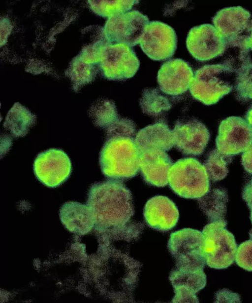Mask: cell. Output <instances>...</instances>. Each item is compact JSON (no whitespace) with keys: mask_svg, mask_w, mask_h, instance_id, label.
Returning <instances> with one entry per match:
<instances>
[{"mask_svg":"<svg viewBox=\"0 0 252 303\" xmlns=\"http://www.w3.org/2000/svg\"><path fill=\"white\" fill-rule=\"evenodd\" d=\"M87 205L98 229L115 239L133 240L143 230L141 223L131 221L134 213L132 194L121 181L108 179L93 184Z\"/></svg>","mask_w":252,"mask_h":303,"instance_id":"6da1fadb","label":"cell"},{"mask_svg":"<svg viewBox=\"0 0 252 303\" xmlns=\"http://www.w3.org/2000/svg\"><path fill=\"white\" fill-rule=\"evenodd\" d=\"M140 152L133 136H106L99 153L102 173L109 179L123 181L135 176L139 170Z\"/></svg>","mask_w":252,"mask_h":303,"instance_id":"7a4b0ae2","label":"cell"},{"mask_svg":"<svg viewBox=\"0 0 252 303\" xmlns=\"http://www.w3.org/2000/svg\"><path fill=\"white\" fill-rule=\"evenodd\" d=\"M234 73L232 67L224 62L205 65L194 74L190 92L194 98L206 105L215 104L233 88Z\"/></svg>","mask_w":252,"mask_h":303,"instance_id":"3957f363","label":"cell"},{"mask_svg":"<svg viewBox=\"0 0 252 303\" xmlns=\"http://www.w3.org/2000/svg\"><path fill=\"white\" fill-rule=\"evenodd\" d=\"M168 184L178 196L189 199H198L210 189L206 170L196 159L187 157L177 160L168 174Z\"/></svg>","mask_w":252,"mask_h":303,"instance_id":"277c9868","label":"cell"},{"mask_svg":"<svg viewBox=\"0 0 252 303\" xmlns=\"http://www.w3.org/2000/svg\"><path fill=\"white\" fill-rule=\"evenodd\" d=\"M226 226V220L217 221L207 224L202 230L206 264L211 268H226L235 261L237 245Z\"/></svg>","mask_w":252,"mask_h":303,"instance_id":"5b68a950","label":"cell"},{"mask_svg":"<svg viewBox=\"0 0 252 303\" xmlns=\"http://www.w3.org/2000/svg\"><path fill=\"white\" fill-rule=\"evenodd\" d=\"M214 27L229 48L249 51L248 41L252 32L250 12L240 6L225 7L218 11L212 18Z\"/></svg>","mask_w":252,"mask_h":303,"instance_id":"8992f818","label":"cell"},{"mask_svg":"<svg viewBox=\"0 0 252 303\" xmlns=\"http://www.w3.org/2000/svg\"><path fill=\"white\" fill-rule=\"evenodd\" d=\"M204 238L202 232L185 228L172 233L167 247L175 261V266L204 269Z\"/></svg>","mask_w":252,"mask_h":303,"instance_id":"52a82bcc","label":"cell"},{"mask_svg":"<svg viewBox=\"0 0 252 303\" xmlns=\"http://www.w3.org/2000/svg\"><path fill=\"white\" fill-rule=\"evenodd\" d=\"M100 60L104 76L113 80L123 81L132 77L140 65L134 51L123 43H108L104 46Z\"/></svg>","mask_w":252,"mask_h":303,"instance_id":"ba28073f","label":"cell"},{"mask_svg":"<svg viewBox=\"0 0 252 303\" xmlns=\"http://www.w3.org/2000/svg\"><path fill=\"white\" fill-rule=\"evenodd\" d=\"M149 23L147 15L133 10L109 18L104 32L109 43H123L132 47L139 43Z\"/></svg>","mask_w":252,"mask_h":303,"instance_id":"9c48e42d","label":"cell"},{"mask_svg":"<svg viewBox=\"0 0 252 303\" xmlns=\"http://www.w3.org/2000/svg\"><path fill=\"white\" fill-rule=\"evenodd\" d=\"M33 168L38 180L49 188L63 183L72 171L70 158L59 149H50L39 153L34 161Z\"/></svg>","mask_w":252,"mask_h":303,"instance_id":"30bf717a","label":"cell"},{"mask_svg":"<svg viewBox=\"0 0 252 303\" xmlns=\"http://www.w3.org/2000/svg\"><path fill=\"white\" fill-rule=\"evenodd\" d=\"M177 38L174 29L158 21L149 22L145 27L139 44L145 54L155 61H162L173 56Z\"/></svg>","mask_w":252,"mask_h":303,"instance_id":"8fae6325","label":"cell"},{"mask_svg":"<svg viewBox=\"0 0 252 303\" xmlns=\"http://www.w3.org/2000/svg\"><path fill=\"white\" fill-rule=\"evenodd\" d=\"M186 46L191 56L201 62L222 55L228 48L221 35L210 24L192 27L188 34Z\"/></svg>","mask_w":252,"mask_h":303,"instance_id":"7c38bea8","label":"cell"},{"mask_svg":"<svg viewBox=\"0 0 252 303\" xmlns=\"http://www.w3.org/2000/svg\"><path fill=\"white\" fill-rule=\"evenodd\" d=\"M252 144V128L244 118L232 116L220 123L216 140L217 149L227 155L245 152Z\"/></svg>","mask_w":252,"mask_h":303,"instance_id":"4fadbf2b","label":"cell"},{"mask_svg":"<svg viewBox=\"0 0 252 303\" xmlns=\"http://www.w3.org/2000/svg\"><path fill=\"white\" fill-rule=\"evenodd\" d=\"M174 146L186 155L198 156L204 151L210 138L205 125L199 120H178L172 130Z\"/></svg>","mask_w":252,"mask_h":303,"instance_id":"5bb4252c","label":"cell"},{"mask_svg":"<svg viewBox=\"0 0 252 303\" xmlns=\"http://www.w3.org/2000/svg\"><path fill=\"white\" fill-rule=\"evenodd\" d=\"M173 287L172 303H198L196 293L206 285L203 269L175 266L169 276Z\"/></svg>","mask_w":252,"mask_h":303,"instance_id":"9a60e30c","label":"cell"},{"mask_svg":"<svg viewBox=\"0 0 252 303\" xmlns=\"http://www.w3.org/2000/svg\"><path fill=\"white\" fill-rule=\"evenodd\" d=\"M194 74L188 62L179 58L164 63L158 71L157 81L165 94L178 96L189 88Z\"/></svg>","mask_w":252,"mask_h":303,"instance_id":"2e32d148","label":"cell"},{"mask_svg":"<svg viewBox=\"0 0 252 303\" xmlns=\"http://www.w3.org/2000/svg\"><path fill=\"white\" fill-rule=\"evenodd\" d=\"M144 217L150 227L160 231H167L177 224L179 213L175 204L169 198L156 195L145 204Z\"/></svg>","mask_w":252,"mask_h":303,"instance_id":"e0dca14e","label":"cell"},{"mask_svg":"<svg viewBox=\"0 0 252 303\" xmlns=\"http://www.w3.org/2000/svg\"><path fill=\"white\" fill-rule=\"evenodd\" d=\"M173 164L171 158L165 152L149 150L140 152L139 170L144 181L151 186H166L169 172Z\"/></svg>","mask_w":252,"mask_h":303,"instance_id":"ac0fdd59","label":"cell"},{"mask_svg":"<svg viewBox=\"0 0 252 303\" xmlns=\"http://www.w3.org/2000/svg\"><path fill=\"white\" fill-rule=\"evenodd\" d=\"M135 142L139 152L149 150L169 151L174 146L172 130L167 123L160 121L140 129Z\"/></svg>","mask_w":252,"mask_h":303,"instance_id":"d6986e66","label":"cell"},{"mask_svg":"<svg viewBox=\"0 0 252 303\" xmlns=\"http://www.w3.org/2000/svg\"><path fill=\"white\" fill-rule=\"evenodd\" d=\"M60 217L67 229L77 234L88 233L95 224L93 213L89 206L78 202L65 203L60 209Z\"/></svg>","mask_w":252,"mask_h":303,"instance_id":"ffe728a7","label":"cell"},{"mask_svg":"<svg viewBox=\"0 0 252 303\" xmlns=\"http://www.w3.org/2000/svg\"><path fill=\"white\" fill-rule=\"evenodd\" d=\"M197 200L200 210L210 223L225 220L228 198L225 189L219 187L210 189Z\"/></svg>","mask_w":252,"mask_h":303,"instance_id":"44dd1931","label":"cell"},{"mask_svg":"<svg viewBox=\"0 0 252 303\" xmlns=\"http://www.w3.org/2000/svg\"><path fill=\"white\" fill-rule=\"evenodd\" d=\"M36 117L28 109L16 103L8 112L3 122V127L14 138L26 135L35 125Z\"/></svg>","mask_w":252,"mask_h":303,"instance_id":"7402d4cb","label":"cell"},{"mask_svg":"<svg viewBox=\"0 0 252 303\" xmlns=\"http://www.w3.org/2000/svg\"><path fill=\"white\" fill-rule=\"evenodd\" d=\"M164 94L157 88L144 89L139 101L143 113L150 116L157 117L167 112L171 108L172 104Z\"/></svg>","mask_w":252,"mask_h":303,"instance_id":"603a6c76","label":"cell"},{"mask_svg":"<svg viewBox=\"0 0 252 303\" xmlns=\"http://www.w3.org/2000/svg\"><path fill=\"white\" fill-rule=\"evenodd\" d=\"M89 115L94 124L105 132L120 118L114 103L109 100H102L93 106Z\"/></svg>","mask_w":252,"mask_h":303,"instance_id":"cb8c5ba5","label":"cell"},{"mask_svg":"<svg viewBox=\"0 0 252 303\" xmlns=\"http://www.w3.org/2000/svg\"><path fill=\"white\" fill-rule=\"evenodd\" d=\"M234 88L241 101L252 100V62L248 58L235 68Z\"/></svg>","mask_w":252,"mask_h":303,"instance_id":"d4e9b609","label":"cell"},{"mask_svg":"<svg viewBox=\"0 0 252 303\" xmlns=\"http://www.w3.org/2000/svg\"><path fill=\"white\" fill-rule=\"evenodd\" d=\"M232 160V156L224 154L217 149L210 151L203 165L209 179L217 182L225 178L228 173L227 165Z\"/></svg>","mask_w":252,"mask_h":303,"instance_id":"484cf974","label":"cell"},{"mask_svg":"<svg viewBox=\"0 0 252 303\" xmlns=\"http://www.w3.org/2000/svg\"><path fill=\"white\" fill-rule=\"evenodd\" d=\"M95 12L102 17H111L129 11L138 0L93 1Z\"/></svg>","mask_w":252,"mask_h":303,"instance_id":"4316f807","label":"cell"},{"mask_svg":"<svg viewBox=\"0 0 252 303\" xmlns=\"http://www.w3.org/2000/svg\"><path fill=\"white\" fill-rule=\"evenodd\" d=\"M235 261L239 266L252 271V238L243 242L237 247Z\"/></svg>","mask_w":252,"mask_h":303,"instance_id":"83f0119b","label":"cell"},{"mask_svg":"<svg viewBox=\"0 0 252 303\" xmlns=\"http://www.w3.org/2000/svg\"><path fill=\"white\" fill-rule=\"evenodd\" d=\"M241 163L245 170L252 174V144L242 154Z\"/></svg>","mask_w":252,"mask_h":303,"instance_id":"f1b7e54d","label":"cell"},{"mask_svg":"<svg viewBox=\"0 0 252 303\" xmlns=\"http://www.w3.org/2000/svg\"><path fill=\"white\" fill-rule=\"evenodd\" d=\"M246 119L247 121L252 128V105L249 108L246 114Z\"/></svg>","mask_w":252,"mask_h":303,"instance_id":"f546056e","label":"cell"},{"mask_svg":"<svg viewBox=\"0 0 252 303\" xmlns=\"http://www.w3.org/2000/svg\"><path fill=\"white\" fill-rule=\"evenodd\" d=\"M249 209L250 211V218L252 222V205L249 207ZM249 236L250 238H252V229L249 231Z\"/></svg>","mask_w":252,"mask_h":303,"instance_id":"4dcf8cb0","label":"cell"},{"mask_svg":"<svg viewBox=\"0 0 252 303\" xmlns=\"http://www.w3.org/2000/svg\"><path fill=\"white\" fill-rule=\"evenodd\" d=\"M248 47L249 49H251L252 51V32L250 36V38L248 41Z\"/></svg>","mask_w":252,"mask_h":303,"instance_id":"1f68e13d","label":"cell"}]
</instances>
